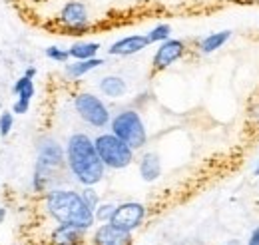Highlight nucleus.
Here are the masks:
<instances>
[{"label": "nucleus", "mask_w": 259, "mask_h": 245, "mask_svg": "<svg viewBox=\"0 0 259 245\" xmlns=\"http://www.w3.org/2000/svg\"><path fill=\"white\" fill-rule=\"evenodd\" d=\"M24 74H26V76H30V78H36L38 70H36V66H28V68L24 70Z\"/></svg>", "instance_id": "obj_26"}, {"label": "nucleus", "mask_w": 259, "mask_h": 245, "mask_svg": "<svg viewBox=\"0 0 259 245\" xmlns=\"http://www.w3.org/2000/svg\"><path fill=\"white\" fill-rule=\"evenodd\" d=\"M72 108H74L76 116L86 124L88 128L104 130V128L110 126V120H112L110 106L94 92L74 94V98H72Z\"/></svg>", "instance_id": "obj_6"}, {"label": "nucleus", "mask_w": 259, "mask_h": 245, "mask_svg": "<svg viewBox=\"0 0 259 245\" xmlns=\"http://www.w3.org/2000/svg\"><path fill=\"white\" fill-rule=\"evenodd\" d=\"M138 172L146 184L158 182L162 176V157L156 152H144L138 159Z\"/></svg>", "instance_id": "obj_13"}, {"label": "nucleus", "mask_w": 259, "mask_h": 245, "mask_svg": "<svg viewBox=\"0 0 259 245\" xmlns=\"http://www.w3.org/2000/svg\"><path fill=\"white\" fill-rule=\"evenodd\" d=\"M40 210L54 223H68L90 231L96 225L94 212L84 203L82 195L74 187L56 185L40 195Z\"/></svg>", "instance_id": "obj_2"}, {"label": "nucleus", "mask_w": 259, "mask_h": 245, "mask_svg": "<svg viewBox=\"0 0 259 245\" xmlns=\"http://www.w3.org/2000/svg\"><path fill=\"white\" fill-rule=\"evenodd\" d=\"M12 128H14V114H12V110L0 112V138H8Z\"/></svg>", "instance_id": "obj_23"}, {"label": "nucleus", "mask_w": 259, "mask_h": 245, "mask_svg": "<svg viewBox=\"0 0 259 245\" xmlns=\"http://www.w3.org/2000/svg\"><path fill=\"white\" fill-rule=\"evenodd\" d=\"M58 26L68 34H86L90 30V10L82 0H68L56 16Z\"/></svg>", "instance_id": "obj_7"}, {"label": "nucleus", "mask_w": 259, "mask_h": 245, "mask_svg": "<svg viewBox=\"0 0 259 245\" xmlns=\"http://www.w3.org/2000/svg\"><path fill=\"white\" fill-rule=\"evenodd\" d=\"M253 176H259V161H257V166H255V170H253Z\"/></svg>", "instance_id": "obj_28"}, {"label": "nucleus", "mask_w": 259, "mask_h": 245, "mask_svg": "<svg viewBox=\"0 0 259 245\" xmlns=\"http://www.w3.org/2000/svg\"><path fill=\"white\" fill-rule=\"evenodd\" d=\"M94 146L106 170H114V172L126 170L136 159V152L126 142L116 138L112 132H100L94 138Z\"/></svg>", "instance_id": "obj_5"}, {"label": "nucleus", "mask_w": 259, "mask_h": 245, "mask_svg": "<svg viewBox=\"0 0 259 245\" xmlns=\"http://www.w3.org/2000/svg\"><path fill=\"white\" fill-rule=\"evenodd\" d=\"M30 104L32 102H24V100H14L12 102V114L14 116H24V114H28L30 112Z\"/></svg>", "instance_id": "obj_24"}, {"label": "nucleus", "mask_w": 259, "mask_h": 245, "mask_svg": "<svg viewBox=\"0 0 259 245\" xmlns=\"http://www.w3.org/2000/svg\"><path fill=\"white\" fill-rule=\"evenodd\" d=\"M80 245H86V243H80Z\"/></svg>", "instance_id": "obj_29"}, {"label": "nucleus", "mask_w": 259, "mask_h": 245, "mask_svg": "<svg viewBox=\"0 0 259 245\" xmlns=\"http://www.w3.org/2000/svg\"><path fill=\"white\" fill-rule=\"evenodd\" d=\"M6 217H8V210L4 206H0V225L6 221Z\"/></svg>", "instance_id": "obj_27"}, {"label": "nucleus", "mask_w": 259, "mask_h": 245, "mask_svg": "<svg viewBox=\"0 0 259 245\" xmlns=\"http://www.w3.org/2000/svg\"><path fill=\"white\" fill-rule=\"evenodd\" d=\"M14 245H16V243H14Z\"/></svg>", "instance_id": "obj_30"}, {"label": "nucleus", "mask_w": 259, "mask_h": 245, "mask_svg": "<svg viewBox=\"0 0 259 245\" xmlns=\"http://www.w3.org/2000/svg\"><path fill=\"white\" fill-rule=\"evenodd\" d=\"M229 38H231V30L211 32V34L199 38L197 44H195V48H197L199 54H213V52H218L220 48L226 46L227 42H229Z\"/></svg>", "instance_id": "obj_16"}, {"label": "nucleus", "mask_w": 259, "mask_h": 245, "mask_svg": "<svg viewBox=\"0 0 259 245\" xmlns=\"http://www.w3.org/2000/svg\"><path fill=\"white\" fill-rule=\"evenodd\" d=\"M80 191V195H82V199H84V203L94 212L98 206H100V201H102V197H100V193H98L96 185H84V187H80L78 189Z\"/></svg>", "instance_id": "obj_20"}, {"label": "nucleus", "mask_w": 259, "mask_h": 245, "mask_svg": "<svg viewBox=\"0 0 259 245\" xmlns=\"http://www.w3.org/2000/svg\"><path fill=\"white\" fill-rule=\"evenodd\" d=\"M44 56L54 64H68L70 62V56H68V50L62 48V46H48L44 50Z\"/></svg>", "instance_id": "obj_22"}, {"label": "nucleus", "mask_w": 259, "mask_h": 245, "mask_svg": "<svg viewBox=\"0 0 259 245\" xmlns=\"http://www.w3.org/2000/svg\"><path fill=\"white\" fill-rule=\"evenodd\" d=\"M148 46H150V44H148L146 34H128V36H122V38H118L116 42H112L106 52H108V56L128 58V56L144 52Z\"/></svg>", "instance_id": "obj_12"}, {"label": "nucleus", "mask_w": 259, "mask_h": 245, "mask_svg": "<svg viewBox=\"0 0 259 245\" xmlns=\"http://www.w3.org/2000/svg\"><path fill=\"white\" fill-rule=\"evenodd\" d=\"M12 96L14 100H24V102H32V98L36 96V84L34 78L22 74L14 84H12Z\"/></svg>", "instance_id": "obj_18"}, {"label": "nucleus", "mask_w": 259, "mask_h": 245, "mask_svg": "<svg viewBox=\"0 0 259 245\" xmlns=\"http://www.w3.org/2000/svg\"><path fill=\"white\" fill-rule=\"evenodd\" d=\"M247 245H259V227H255L247 239Z\"/></svg>", "instance_id": "obj_25"}, {"label": "nucleus", "mask_w": 259, "mask_h": 245, "mask_svg": "<svg viewBox=\"0 0 259 245\" xmlns=\"http://www.w3.org/2000/svg\"><path fill=\"white\" fill-rule=\"evenodd\" d=\"M106 64L104 58H88V60H72L64 64V74L66 78H70V80H80V78H84L86 74H90V72H94L98 68H102Z\"/></svg>", "instance_id": "obj_15"}, {"label": "nucleus", "mask_w": 259, "mask_h": 245, "mask_svg": "<svg viewBox=\"0 0 259 245\" xmlns=\"http://www.w3.org/2000/svg\"><path fill=\"white\" fill-rule=\"evenodd\" d=\"M146 217H148V208L142 201H122V203H116V210H114L110 223L134 233L136 229L142 227Z\"/></svg>", "instance_id": "obj_8"}, {"label": "nucleus", "mask_w": 259, "mask_h": 245, "mask_svg": "<svg viewBox=\"0 0 259 245\" xmlns=\"http://www.w3.org/2000/svg\"><path fill=\"white\" fill-rule=\"evenodd\" d=\"M64 174V146L54 136H40L36 142V159H34L32 178H30L32 193L42 195L48 189L60 185V176Z\"/></svg>", "instance_id": "obj_3"}, {"label": "nucleus", "mask_w": 259, "mask_h": 245, "mask_svg": "<svg viewBox=\"0 0 259 245\" xmlns=\"http://www.w3.org/2000/svg\"><path fill=\"white\" fill-rule=\"evenodd\" d=\"M146 38H148V44H162L163 40L171 38V26L169 24H156L152 30L146 32Z\"/></svg>", "instance_id": "obj_19"}, {"label": "nucleus", "mask_w": 259, "mask_h": 245, "mask_svg": "<svg viewBox=\"0 0 259 245\" xmlns=\"http://www.w3.org/2000/svg\"><path fill=\"white\" fill-rule=\"evenodd\" d=\"M68 50L70 60H88V58H96L102 50L100 42H92V40H84V42H74Z\"/></svg>", "instance_id": "obj_17"}, {"label": "nucleus", "mask_w": 259, "mask_h": 245, "mask_svg": "<svg viewBox=\"0 0 259 245\" xmlns=\"http://www.w3.org/2000/svg\"><path fill=\"white\" fill-rule=\"evenodd\" d=\"M98 88H100L102 96H106L110 100H120L128 92V82L118 74H108V76L100 78Z\"/></svg>", "instance_id": "obj_14"}, {"label": "nucleus", "mask_w": 259, "mask_h": 245, "mask_svg": "<svg viewBox=\"0 0 259 245\" xmlns=\"http://www.w3.org/2000/svg\"><path fill=\"white\" fill-rule=\"evenodd\" d=\"M114 210H116V203H112V201H100V206L94 210L96 223H108L112 219V215H114Z\"/></svg>", "instance_id": "obj_21"}, {"label": "nucleus", "mask_w": 259, "mask_h": 245, "mask_svg": "<svg viewBox=\"0 0 259 245\" xmlns=\"http://www.w3.org/2000/svg\"><path fill=\"white\" fill-rule=\"evenodd\" d=\"M86 229L68 225V223H54L48 231L44 245H80L86 241Z\"/></svg>", "instance_id": "obj_11"}, {"label": "nucleus", "mask_w": 259, "mask_h": 245, "mask_svg": "<svg viewBox=\"0 0 259 245\" xmlns=\"http://www.w3.org/2000/svg\"><path fill=\"white\" fill-rule=\"evenodd\" d=\"M188 54V44L180 38H167L162 44H158L154 56H152V70L154 72H163L167 68H171L174 64L184 60V56Z\"/></svg>", "instance_id": "obj_9"}, {"label": "nucleus", "mask_w": 259, "mask_h": 245, "mask_svg": "<svg viewBox=\"0 0 259 245\" xmlns=\"http://www.w3.org/2000/svg\"><path fill=\"white\" fill-rule=\"evenodd\" d=\"M108 128L116 138L126 142L134 152H140L148 146V128L136 108H122L120 112H116Z\"/></svg>", "instance_id": "obj_4"}, {"label": "nucleus", "mask_w": 259, "mask_h": 245, "mask_svg": "<svg viewBox=\"0 0 259 245\" xmlns=\"http://www.w3.org/2000/svg\"><path fill=\"white\" fill-rule=\"evenodd\" d=\"M64 155L66 174L80 187L98 185L100 182H104L106 168L96 152L94 138H90L84 132L70 134L64 144Z\"/></svg>", "instance_id": "obj_1"}, {"label": "nucleus", "mask_w": 259, "mask_h": 245, "mask_svg": "<svg viewBox=\"0 0 259 245\" xmlns=\"http://www.w3.org/2000/svg\"><path fill=\"white\" fill-rule=\"evenodd\" d=\"M90 245H134L132 231L120 229L114 223H98L90 235Z\"/></svg>", "instance_id": "obj_10"}]
</instances>
